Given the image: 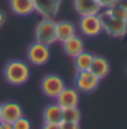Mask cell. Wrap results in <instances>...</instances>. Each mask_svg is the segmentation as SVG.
I'll return each instance as SVG.
<instances>
[{"label": "cell", "mask_w": 127, "mask_h": 129, "mask_svg": "<svg viewBox=\"0 0 127 129\" xmlns=\"http://www.w3.org/2000/svg\"><path fill=\"white\" fill-rule=\"evenodd\" d=\"M30 69L26 62L19 60H12L7 62L4 67V78L12 86H22L29 80Z\"/></svg>", "instance_id": "1"}, {"label": "cell", "mask_w": 127, "mask_h": 129, "mask_svg": "<svg viewBox=\"0 0 127 129\" xmlns=\"http://www.w3.org/2000/svg\"><path fill=\"white\" fill-rule=\"evenodd\" d=\"M100 18L103 23V31L112 37H123L127 34V20L116 19L107 12V10L100 11Z\"/></svg>", "instance_id": "2"}, {"label": "cell", "mask_w": 127, "mask_h": 129, "mask_svg": "<svg viewBox=\"0 0 127 129\" xmlns=\"http://www.w3.org/2000/svg\"><path fill=\"white\" fill-rule=\"evenodd\" d=\"M55 23L52 18H42L36 27V41L44 45H52L56 42L55 37Z\"/></svg>", "instance_id": "3"}, {"label": "cell", "mask_w": 127, "mask_h": 129, "mask_svg": "<svg viewBox=\"0 0 127 129\" xmlns=\"http://www.w3.org/2000/svg\"><path fill=\"white\" fill-rule=\"evenodd\" d=\"M49 57H51V52H49L48 45H44L36 41L27 49V60L33 65H37V67L45 65L49 61Z\"/></svg>", "instance_id": "4"}, {"label": "cell", "mask_w": 127, "mask_h": 129, "mask_svg": "<svg viewBox=\"0 0 127 129\" xmlns=\"http://www.w3.org/2000/svg\"><path fill=\"white\" fill-rule=\"evenodd\" d=\"M79 30L86 37H97L103 33V23L98 14L96 15H85L79 19Z\"/></svg>", "instance_id": "5"}, {"label": "cell", "mask_w": 127, "mask_h": 129, "mask_svg": "<svg viewBox=\"0 0 127 129\" xmlns=\"http://www.w3.org/2000/svg\"><path fill=\"white\" fill-rule=\"evenodd\" d=\"M66 87V83L59 75H47L41 80V90L48 98L56 99V96Z\"/></svg>", "instance_id": "6"}, {"label": "cell", "mask_w": 127, "mask_h": 129, "mask_svg": "<svg viewBox=\"0 0 127 129\" xmlns=\"http://www.w3.org/2000/svg\"><path fill=\"white\" fill-rule=\"evenodd\" d=\"M100 79L94 74L87 71H77L75 76V88L82 92H92L98 87Z\"/></svg>", "instance_id": "7"}, {"label": "cell", "mask_w": 127, "mask_h": 129, "mask_svg": "<svg viewBox=\"0 0 127 129\" xmlns=\"http://www.w3.org/2000/svg\"><path fill=\"white\" fill-rule=\"evenodd\" d=\"M56 103L62 107V109H67V107H77L79 103V92L77 88L72 87H64L60 91L58 96H56Z\"/></svg>", "instance_id": "8"}, {"label": "cell", "mask_w": 127, "mask_h": 129, "mask_svg": "<svg viewBox=\"0 0 127 129\" xmlns=\"http://www.w3.org/2000/svg\"><path fill=\"white\" fill-rule=\"evenodd\" d=\"M36 12H40L42 18H52L56 15L62 0H33Z\"/></svg>", "instance_id": "9"}, {"label": "cell", "mask_w": 127, "mask_h": 129, "mask_svg": "<svg viewBox=\"0 0 127 129\" xmlns=\"http://www.w3.org/2000/svg\"><path fill=\"white\" fill-rule=\"evenodd\" d=\"M74 7L81 16L96 15V14H100V11L103 10L97 0H74Z\"/></svg>", "instance_id": "10"}, {"label": "cell", "mask_w": 127, "mask_h": 129, "mask_svg": "<svg viewBox=\"0 0 127 129\" xmlns=\"http://www.w3.org/2000/svg\"><path fill=\"white\" fill-rule=\"evenodd\" d=\"M10 8L19 16H27L36 12L33 0H10Z\"/></svg>", "instance_id": "11"}, {"label": "cell", "mask_w": 127, "mask_h": 129, "mask_svg": "<svg viewBox=\"0 0 127 129\" xmlns=\"http://www.w3.org/2000/svg\"><path fill=\"white\" fill-rule=\"evenodd\" d=\"M2 114H3V120L6 122H14L18 118L23 117V110L18 103L15 102H6L2 105Z\"/></svg>", "instance_id": "12"}, {"label": "cell", "mask_w": 127, "mask_h": 129, "mask_svg": "<svg viewBox=\"0 0 127 129\" xmlns=\"http://www.w3.org/2000/svg\"><path fill=\"white\" fill-rule=\"evenodd\" d=\"M63 44V50H64V53L67 56H70V57H75V56H78L81 52L85 50V45H83V41L82 38L78 37L75 34V36H72L71 38H68V40H66Z\"/></svg>", "instance_id": "13"}, {"label": "cell", "mask_w": 127, "mask_h": 129, "mask_svg": "<svg viewBox=\"0 0 127 129\" xmlns=\"http://www.w3.org/2000/svg\"><path fill=\"white\" fill-rule=\"evenodd\" d=\"M72 36H75V26H74L71 22L62 20V22H56L55 23V37H56V41L64 42L66 40L71 38Z\"/></svg>", "instance_id": "14"}, {"label": "cell", "mask_w": 127, "mask_h": 129, "mask_svg": "<svg viewBox=\"0 0 127 129\" xmlns=\"http://www.w3.org/2000/svg\"><path fill=\"white\" fill-rule=\"evenodd\" d=\"M109 62L107 58L101 57V56H94L93 57V61H92V65L89 68V71L92 74H94L98 79H104L107 78L108 74H109Z\"/></svg>", "instance_id": "15"}, {"label": "cell", "mask_w": 127, "mask_h": 129, "mask_svg": "<svg viewBox=\"0 0 127 129\" xmlns=\"http://www.w3.org/2000/svg\"><path fill=\"white\" fill-rule=\"evenodd\" d=\"M45 124H60L63 121V109L58 103L48 105L42 114Z\"/></svg>", "instance_id": "16"}, {"label": "cell", "mask_w": 127, "mask_h": 129, "mask_svg": "<svg viewBox=\"0 0 127 129\" xmlns=\"http://www.w3.org/2000/svg\"><path fill=\"white\" fill-rule=\"evenodd\" d=\"M94 56L89 53V52H81L78 56L74 57V65H75L77 71H87L92 65V61H93Z\"/></svg>", "instance_id": "17"}, {"label": "cell", "mask_w": 127, "mask_h": 129, "mask_svg": "<svg viewBox=\"0 0 127 129\" xmlns=\"http://www.w3.org/2000/svg\"><path fill=\"white\" fill-rule=\"evenodd\" d=\"M63 121L70 122H79L81 121V110L77 107H67L63 109Z\"/></svg>", "instance_id": "18"}, {"label": "cell", "mask_w": 127, "mask_h": 129, "mask_svg": "<svg viewBox=\"0 0 127 129\" xmlns=\"http://www.w3.org/2000/svg\"><path fill=\"white\" fill-rule=\"evenodd\" d=\"M107 10V12L111 16H114L116 19H122V20H127V10H124L123 7L115 4L114 7H111V8H104Z\"/></svg>", "instance_id": "19"}, {"label": "cell", "mask_w": 127, "mask_h": 129, "mask_svg": "<svg viewBox=\"0 0 127 129\" xmlns=\"http://www.w3.org/2000/svg\"><path fill=\"white\" fill-rule=\"evenodd\" d=\"M14 129H31V124L26 117H21L12 122Z\"/></svg>", "instance_id": "20"}, {"label": "cell", "mask_w": 127, "mask_h": 129, "mask_svg": "<svg viewBox=\"0 0 127 129\" xmlns=\"http://www.w3.org/2000/svg\"><path fill=\"white\" fill-rule=\"evenodd\" d=\"M60 129H81L79 122H70V121H62L60 124Z\"/></svg>", "instance_id": "21"}, {"label": "cell", "mask_w": 127, "mask_h": 129, "mask_svg": "<svg viewBox=\"0 0 127 129\" xmlns=\"http://www.w3.org/2000/svg\"><path fill=\"white\" fill-rule=\"evenodd\" d=\"M98 4L101 6V8H111V7H114L116 3H118V0H97Z\"/></svg>", "instance_id": "22"}, {"label": "cell", "mask_w": 127, "mask_h": 129, "mask_svg": "<svg viewBox=\"0 0 127 129\" xmlns=\"http://www.w3.org/2000/svg\"><path fill=\"white\" fill-rule=\"evenodd\" d=\"M42 129H60V125L59 124H45L44 122Z\"/></svg>", "instance_id": "23"}, {"label": "cell", "mask_w": 127, "mask_h": 129, "mask_svg": "<svg viewBox=\"0 0 127 129\" xmlns=\"http://www.w3.org/2000/svg\"><path fill=\"white\" fill-rule=\"evenodd\" d=\"M2 126L3 129H14L12 122H6V121H2Z\"/></svg>", "instance_id": "24"}, {"label": "cell", "mask_w": 127, "mask_h": 129, "mask_svg": "<svg viewBox=\"0 0 127 129\" xmlns=\"http://www.w3.org/2000/svg\"><path fill=\"white\" fill-rule=\"evenodd\" d=\"M116 4L123 7L124 10H127V0H118V3H116Z\"/></svg>", "instance_id": "25"}, {"label": "cell", "mask_w": 127, "mask_h": 129, "mask_svg": "<svg viewBox=\"0 0 127 129\" xmlns=\"http://www.w3.org/2000/svg\"><path fill=\"white\" fill-rule=\"evenodd\" d=\"M4 20H6V16H4V14L3 12H0V26L4 23Z\"/></svg>", "instance_id": "26"}, {"label": "cell", "mask_w": 127, "mask_h": 129, "mask_svg": "<svg viewBox=\"0 0 127 129\" xmlns=\"http://www.w3.org/2000/svg\"><path fill=\"white\" fill-rule=\"evenodd\" d=\"M3 120V114H2V105H0V122H2Z\"/></svg>", "instance_id": "27"}, {"label": "cell", "mask_w": 127, "mask_h": 129, "mask_svg": "<svg viewBox=\"0 0 127 129\" xmlns=\"http://www.w3.org/2000/svg\"><path fill=\"white\" fill-rule=\"evenodd\" d=\"M0 129H3V126H2V122H0Z\"/></svg>", "instance_id": "28"}]
</instances>
